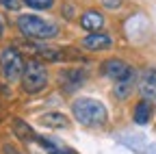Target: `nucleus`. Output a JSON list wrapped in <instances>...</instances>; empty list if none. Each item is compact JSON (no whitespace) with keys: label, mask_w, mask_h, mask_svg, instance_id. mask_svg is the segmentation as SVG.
<instances>
[{"label":"nucleus","mask_w":156,"mask_h":154,"mask_svg":"<svg viewBox=\"0 0 156 154\" xmlns=\"http://www.w3.org/2000/svg\"><path fill=\"white\" fill-rule=\"evenodd\" d=\"M72 115L74 120L85 126V128H104L108 122V111L100 100H93V98H76L72 100Z\"/></svg>","instance_id":"obj_1"},{"label":"nucleus","mask_w":156,"mask_h":154,"mask_svg":"<svg viewBox=\"0 0 156 154\" xmlns=\"http://www.w3.org/2000/svg\"><path fill=\"white\" fill-rule=\"evenodd\" d=\"M48 81H50V74H48V67L41 59H33L26 61V67H24V74L20 78V87H22L24 93L33 95V93H39L48 87Z\"/></svg>","instance_id":"obj_2"},{"label":"nucleus","mask_w":156,"mask_h":154,"mask_svg":"<svg viewBox=\"0 0 156 154\" xmlns=\"http://www.w3.org/2000/svg\"><path fill=\"white\" fill-rule=\"evenodd\" d=\"M17 28L26 39H52V37H56L61 33V28L54 22H48L44 17L30 15V13L17 17Z\"/></svg>","instance_id":"obj_3"},{"label":"nucleus","mask_w":156,"mask_h":154,"mask_svg":"<svg viewBox=\"0 0 156 154\" xmlns=\"http://www.w3.org/2000/svg\"><path fill=\"white\" fill-rule=\"evenodd\" d=\"M26 61L22 52H20L15 46H5L2 52H0V72H2L7 83H17L24 74Z\"/></svg>","instance_id":"obj_4"},{"label":"nucleus","mask_w":156,"mask_h":154,"mask_svg":"<svg viewBox=\"0 0 156 154\" xmlns=\"http://www.w3.org/2000/svg\"><path fill=\"white\" fill-rule=\"evenodd\" d=\"M139 87V72H136L134 67H130L119 81H115V85H113V95L119 102H126L130 95L134 93V89Z\"/></svg>","instance_id":"obj_5"},{"label":"nucleus","mask_w":156,"mask_h":154,"mask_svg":"<svg viewBox=\"0 0 156 154\" xmlns=\"http://www.w3.org/2000/svg\"><path fill=\"white\" fill-rule=\"evenodd\" d=\"M87 83V72L80 67H65L58 72V85L65 91H76Z\"/></svg>","instance_id":"obj_6"},{"label":"nucleus","mask_w":156,"mask_h":154,"mask_svg":"<svg viewBox=\"0 0 156 154\" xmlns=\"http://www.w3.org/2000/svg\"><path fill=\"white\" fill-rule=\"evenodd\" d=\"M80 48L87 52H106L113 48V37L106 33H87L80 39Z\"/></svg>","instance_id":"obj_7"},{"label":"nucleus","mask_w":156,"mask_h":154,"mask_svg":"<svg viewBox=\"0 0 156 154\" xmlns=\"http://www.w3.org/2000/svg\"><path fill=\"white\" fill-rule=\"evenodd\" d=\"M139 95L143 100H150L156 104V67H145L139 74Z\"/></svg>","instance_id":"obj_8"},{"label":"nucleus","mask_w":156,"mask_h":154,"mask_svg":"<svg viewBox=\"0 0 156 154\" xmlns=\"http://www.w3.org/2000/svg\"><path fill=\"white\" fill-rule=\"evenodd\" d=\"M78 24L85 33H100L104 26H106V17L100 9H87L80 13L78 17Z\"/></svg>","instance_id":"obj_9"},{"label":"nucleus","mask_w":156,"mask_h":154,"mask_svg":"<svg viewBox=\"0 0 156 154\" xmlns=\"http://www.w3.org/2000/svg\"><path fill=\"white\" fill-rule=\"evenodd\" d=\"M128 70H130V65H128L124 59H119V56H111V59L102 61V65H100V74L104 76V78L113 81V83L119 81Z\"/></svg>","instance_id":"obj_10"},{"label":"nucleus","mask_w":156,"mask_h":154,"mask_svg":"<svg viewBox=\"0 0 156 154\" xmlns=\"http://www.w3.org/2000/svg\"><path fill=\"white\" fill-rule=\"evenodd\" d=\"M154 106H156V104H152L150 100H143V98L136 100L134 106H132V122L139 124V126L150 124L152 117H154Z\"/></svg>","instance_id":"obj_11"},{"label":"nucleus","mask_w":156,"mask_h":154,"mask_svg":"<svg viewBox=\"0 0 156 154\" xmlns=\"http://www.w3.org/2000/svg\"><path fill=\"white\" fill-rule=\"evenodd\" d=\"M39 124L46 126V128H69V117L65 113L50 111L46 115H39Z\"/></svg>","instance_id":"obj_12"},{"label":"nucleus","mask_w":156,"mask_h":154,"mask_svg":"<svg viewBox=\"0 0 156 154\" xmlns=\"http://www.w3.org/2000/svg\"><path fill=\"white\" fill-rule=\"evenodd\" d=\"M37 141L44 145V150L48 152V154H76L72 148H67L65 143H61V141H54V139H50V137H37Z\"/></svg>","instance_id":"obj_13"},{"label":"nucleus","mask_w":156,"mask_h":154,"mask_svg":"<svg viewBox=\"0 0 156 154\" xmlns=\"http://www.w3.org/2000/svg\"><path fill=\"white\" fill-rule=\"evenodd\" d=\"M13 128H15V134H17V137H22L24 141H37L35 130H33L26 122H22V120H13Z\"/></svg>","instance_id":"obj_14"},{"label":"nucleus","mask_w":156,"mask_h":154,"mask_svg":"<svg viewBox=\"0 0 156 154\" xmlns=\"http://www.w3.org/2000/svg\"><path fill=\"white\" fill-rule=\"evenodd\" d=\"M24 5L33 11H50L54 7V0H24Z\"/></svg>","instance_id":"obj_15"},{"label":"nucleus","mask_w":156,"mask_h":154,"mask_svg":"<svg viewBox=\"0 0 156 154\" xmlns=\"http://www.w3.org/2000/svg\"><path fill=\"white\" fill-rule=\"evenodd\" d=\"M22 5H24V0H0V7L5 11H13V13L22 9Z\"/></svg>","instance_id":"obj_16"},{"label":"nucleus","mask_w":156,"mask_h":154,"mask_svg":"<svg viewBox=\"0 0 156 154\" xmlns=\"http://www.w3.org/2000/svg\"><path fill=\"white\" fill-rule=\"evenodd\" d=\"M122 5H124V0H102V7L108 11H119Z\"/></svg>","instance_id":"obj_17"},{"label":"nucleus","mask_w":156,"mask_h":154,"mask_svg":"<svg viewBox=\"0 0 156 154\" xmlns=\"http://www.w3.org/2000/svg\"><path fill=\"white\" fill-rule=\"evenodd\" d=\"M2 33H5V24H2V20H0V37H2Z\"/></svg>","instance_id":"obj_18"}]
</instances>
